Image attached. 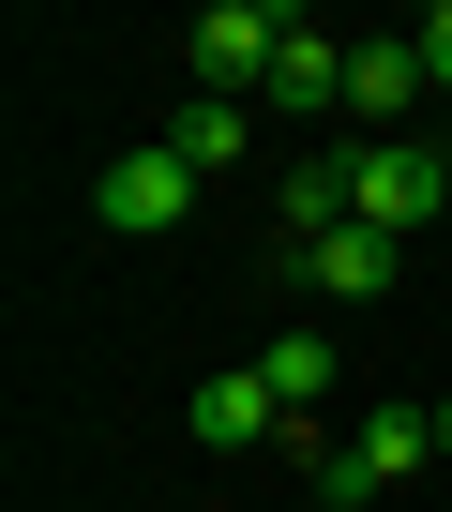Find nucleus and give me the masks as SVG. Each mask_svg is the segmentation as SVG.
Returning a JSON list of instances; mask_svg holds the SVG:
<instances>
[{
  "mask_svg": "<svg viewBox=\"0 0 452 512\" xmlns=\"http://www.w3.org/2000/svg\"><path fill=\"white\" fill-rule=\"evenodd\" d=\"M407 46H422V76H437V106H452V0H437V16H422Z\"/></svg>",
  "mask_w": 452,
  "mask_h": 512,
  "instance_id": "obj_12",
  "label": "nucleus"
},
{
  "mask_svg": "<svg viewBox=\"0 0 452 512\" xmlns=\"http://www.w3.org/2000/svg\"><path fill=\"white\" fill-rule=\"evenodd\" d=\"M437 196H452V151H422V136H362V151H347V211H362L377 241L437 226Z\"/></svg>",
  "mask_w": 452,
  "mask_h": 512,
  "instance_id": "obj_1",
  "label": "nucleus"
},
{
  "mask_svg": "<svg viewBox=\"0 0 452 512\" xmlns=\"http://www.w3.org/2000/svg\"><path fill=\"white\" fill-rule=\"evenodd\" d=\"M317 106H347V46H332L317 16H287V46H272V121H317Z\"/></svg>",
  "mask_w": 452,
  "mask_h": 512,
  "instance_id": "obj_6",
  "label": "nucleus"
},
{
  "mask_svg": "<svg viewBox=\"0 0 452 512\" xmlns=\"http://www.w3.org/2000/svg\"><path fill=\"white\" fill-rule=\"evenodd\" d=\"M257 377H272V407L302 422V407L332 392V332H272V362H257Z\"/></svg>",
  "mask_w": 452,
  "mask_h": 512,
  "instance_id": "obj_11",
  "label": "nucleus"
},
{
  "mask_svg": "<svg viewBox=\"0 0 452 512\" xmlns=\"http://www.w3.org/2000/svg\"><path fill=\"white\" fill-rule=\"evenodd\" d=\"M422 91H437V76H422V46H407V31H392V46H347V106H362V121H392V136H407V106H422Z\"/></svg>",
  "mask_w": 452,
  "mask_h": 512,
  "instance_id": "obj_7",
  "label": "nucleus"
},
{
  "mask_svg": "<svg viewBox=\"0 0 452 512\" xmlns=\"http://www.w3.org/2000/svg\"><path fill=\"white\" fill-rule=\"evenodd\" d=\"M272 46H287V16H257V0H211V16L181 31V76H196V91H226V106H272Z\"/></svg>",
  "mask_w": 452,
  "mask_h": 512,
  "instance_id": "obj_2",
  "label": "nucleus"
},
{
  "mask_svg": "<svg viewBox=\"0 0 452 512\" xmlns=\"http://www.w3.org/2000/svg\"><path fill=\"white\" fill-rule=\"evenodd\" d=\"M181 211H196V166H181L166 136H151V151H121V166L91 181V226H121V241H151V226H181Z\"/></svg>",
  "mask_w": 452,
  "mask_h": 512,
  "instance_id": "obj_4",
  "label": "nucleus"
},
{
  "mask_svg": "<svg viewBox=\"0 0 452 512\" xmlns=\"http://www.w3.org/2000/svg\"><path fill=\"white\" fill-rule=\"evenodd\" d=\"M407 467H437V407H377L362 437H332V452H317V497H377V482H407Z\"/></svg>",
  "mask_w": 452,
  "mask_h": 512,
  "instance_id": "obj_3",
  "label": "nucleus"
},
{
  "mask_svg": "<svg viewBox=\"0 0 452 512\" xmlns=\"http://www.w3.org/2000/svg\"><path fill=\"white\" fill-rule=\"evenodd\" d=\"M437 151H452V121H437Z\"/></svg>",
  "mask_w": 452,
  "mask_h": 512,
  "instance_id": "obj_14",
  "label": "nucleus"
},
{
  "mask_svg": "<svg viewBox=\"0 0 452 512\" xmlns=\"http://www.w3.org/2000/svg\"><path fill=\"white\" fill-rule=\"evenodd\" d=\"M272 211H287V256L332 241V226H362V211H347V151H332V166H272Z\"/></svg>",
  "mask_w": 452,
  "mask_h": 512,
  "instance_id": "obj_9",
  "label": "nucleus"
},
{
  "mask_svg": "<svg viewBox=\"0 0 452 512\" xmlns=\"http://www.w3.org/2000/svg\"><path fill=\"white\" fill-rule=\"evenodd\" d=\"M166 151H181V166H242V151H257V106H226V91H196V106L166 121Z\"/></svg>",
  "mask_w": 452,
  "mask_h": 512,
  "instance_id": "obj_10",
  "label": "nucleus"
},
{
  "mask_svg": "<svg viewBox=\"0 0 452 512\" xmlns=\"http://www.w3.org/2000/svg\"><path fill=\"white\" fill-rule=\"evenodd\" d=\"M302 287H332V302H392V241H377V226H332V241H302Z\"/></svg>",
  "mask_w": 452,
  "mask_h": 512,
  "instance_id": "obj_8",
  "label": "nucleus"
},
{
  "mask_svg": "<svg viewBox=\"0 0 452 512\" xmlns=\"http://www.w3.org/2000/svg\"><path fill=\"white\" fill-rule=\"evenodd\" d=\"M437 452H452V392H437Z\"/></svg>",
  "mask_w": 452,
  "mask_h": 512,
  "instance_id": "obj_13",
  "label": "nucleus"
},
{
  "mask_svg": "<svg viewBox=\"0 0 452 512\" xmlns=\"http://www.w3.org/2000/svg\"><path fill=\"white\" fill-rule=\"evenodd\" d=\"M181 422H196V452H257L287 407H272V377H257V362H226V377H196V392H181Z\"/></svg>",
  "mask_w": 452,
  "mask_h": 512,
  "instance_id": "obj_5",
  "label": "nucleus"
}]
</instances>
